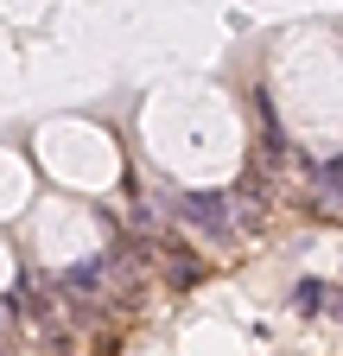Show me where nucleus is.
<instances>
[{"mask_svg":"<svg viewBox=\"0 0 343 356\" xmlns=\"http://www.w3.org/2000/svg\"><path fill=\"white\" fill-rule=\"evenodd\" d=\"M178 216L191 222V229H203V236H229V229H235V216H229V204H223V197H210V191L185 197V204H178Z\"/></svg>","mask_w":343,"mask_h":356,"instance_id":"1","label":"nucleus"},{"mask_svg":"<svg viewBox=\"0 0 343 356\" xmlns=\"http://www.w3.org/2000/svg\"><path fill=\"white\" fill-rule=\"evenodd\" d=\"M324 191H331V197H343V153L324 165Z\"/></svg>","mask_w":343,"mask_h":356,"instance_id":"3","label":"nucleus"},{"mask_svg":"<svg viewBox=\"0 0 343 356\" xmlns=\"http://www.w3.org/2000/svg\"><path fill=\"white\" fill-rule=\"evenodd\" d=\"M292 305H299V312L324 305V286H318V280H299V286H292Z\"/></svg>","mask_w":343,"mask_h":356,"instance_id":"2","label":"nucleus"}]
</instances>
